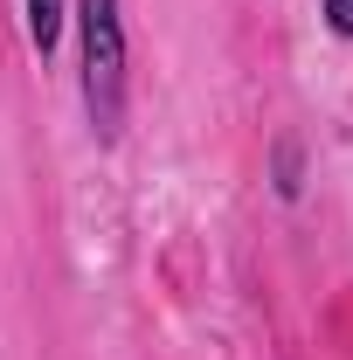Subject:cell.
Returning <instances> with one entry per match:
<instances>
[{"label":"cell","instance_id":"obj_1","mask_svg":"<svg viewBox=\"0 0 353 360\" xmlns=\"http://www.w3.org/2000/svg\"><path fill=\"white\" fill-rule=\"evenodd\" d=\"M77 35H84V111H90V132L111 146V139L125 132V104H132L125 7H118V0H77Z\"/></svg>","mask_w":353,"mask_h":360},{"label":"cell","instance_id":"obj_2","mask_svg":"<svg viewBox=\"0 0 353 360\" xmlns=\"http://www.w3.org/2000/svg\"><path fill=\"white\" fill-rule=\"evenodd\" d=\"M21 14H28V42L42 49H56L63 42V21H70V0H21Z\"/></svg>","mask_w":353,"mask_h":360},{"label":"cell","instance_id":"obj_3","mask_svg":"<svg viewBox=\"0 0 353 360\" xmlns=\"http://www.w3.org/2000/svg\"><path fill=\"white\" fill-rule=\"evenodd\" d=\"M319 7H326V28L353 42V0H319Z\"/></svg>","mask_w":353,"mask_h":360}]
</instances>
